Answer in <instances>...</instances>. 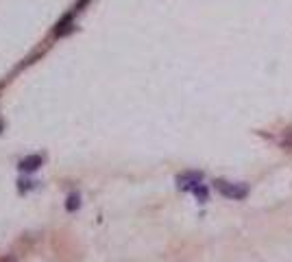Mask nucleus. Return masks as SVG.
<instances>
[{
  "label": "nucleus",
  "instance_id": "nucleus-3",
  "mask_svg": "<svg viewBox=\"0 0 292 262\" xmlns=\"http://www.w3.org/2000/svg\"><path fill=\"white\" fill-rule=\"evenodd\" d=\"M74 31V13L70 11V13H65V16L59 20L57 24H55V35H57V37H65V35H70Z\"/></svg>",
  "mask_w": 292,
  "mask_h": 262
},
{
  "label": "nucleus",
  "instance_id": "nucleus-1",
  "mask_svg": "<svg viewBox=\"0 0 292 262\" xmlns=\"http://www.w3.org/2000/svg\"><path fill=\"white\" fill-rule=\"evenodd\" d=\"M214 188L218 190L223 196L234 201H242L249 196V186L246 184H234V181H225V179H216L214 181Z\"/></svg>",
  "mask_w": 292,
  "mask_h": 262
},
{
  "label": "nucleus",
  "instance_id": "nucleus-2",
  "mask_svg": "<svg viewBox=\"0 0 292 262\" xmlns=\"http://www.w3.org/2000/svg\"><path fill=\"white\" fill-rule=\"evenodd\" d=\"M201 181H203L201 170H188V173H181L177 177V186L181 190H194L196 186H201Z\"/></svg>",
  "mask_w": 292,
  "mask_h": 262
},
{
  "label": "nucleus",
  "instance_id": "nucleus-6",
  "mask_svg": "<svg viewBox=\"0 0 292 262\" xmlns=\"http://www.w3.org/2000/svg\"><path fill=\"white\" fill-rule=\"evenodd\" d=\"M192 193L196 195V199H199V201H207V188H205L203 184H201V186H196V188L192 190Z\"/></svg>",
  "mask_w": 292,
  "mask_h": 262
},
{
  "label": "nucleus",
  "instance_id": "nucleus-5",
  "mask_svg": "<svg viewBox=\"0 0 292 262\" xmlns=\"http://www.w3.org/2000/svg\"><path fill=\"white\" fill-rule=\"evenodd\" d=\"M79 205H81V196H79V193L68 195V201H65V210H68V212H74Z\"/></svg>",
  "mask_w": 292,
  "mask_h": 262
},
{
  "label": "nucleus",
  "instance_id": "nucleus-4",
  "mask_svg": "<svg viewBox=\"0 0 292 262\" xmlns=\"http://www.w3.org/2000/svg\"><path fill=\"white\" fill-rule=\"evenodd\" d=\"M42 164H44V158H42V155H27L24 160H20L18 168L22 170V173H33V170H37Z\"/></svg>",
  "mask_w": 292,
  "mask_h": 262
},
{
  "label": "nucleus",
  "instance_id": "nucleus-7",
  "mask_svg": "<svg viewBox=\"0 0 292 262\" xmlns=\"http://www.w3.org/2000/svg\"><path fill=\"white\" fill-rule=\"evenodd\" d=\"M88 2H89V0H79V2H77V4H74L72 13H79V11H83V7H85V4H88Z\"/></svg>",
  "mask_w": 292,
  "mask_h": 262
}]
</instances>
